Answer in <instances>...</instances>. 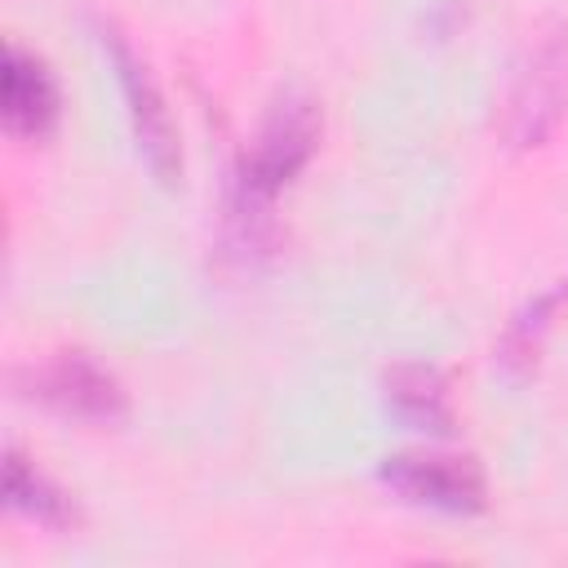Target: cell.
Instances as JSON below:
<instances>
[{"label":"cell","mask_w":568,"mask_h":568,"mask_svg":"<svg viewBox=\"0 0 568 568\" xmlns=\"http://www.w3.org/2000/svg\"><path fill=\"white\" fill-rule=\"evenodd\" d=\"M564 115H568V22L541 18L524 31V40L510 53L497 98V133L506 146L528 151L541 146Z\"/></svg>","instance_id":"cell-1"},{"label":"cell","mask_w":568,"mask_h":568,"mask_svg":"<svg viewBox=\"0 0 568 568\" xmlns=\"http://www.w3.org/2000/svg\"><path fill=\"white\" fill-rule=\"evenodd\" d=\"M320 102L311 93H280L253 138V146L240 155L235 173H231V222L244 226V235H253V222L266 217L271 200L306 169V160L320 146Z\"/></svg>","instance_id":"cell-2"},{"label":"cell","mask_w":568,"mask_h":568,"mask_svg":"<svg viewBox=\"0 0 568 568\" xmlns=\"http://www.w3.org/2000/svg\"><path fill=\"white\" fill-rule=\"evenodd\" d=\"M98 31V44L111 62V75L124 93V115H129V129H133V146L142 155V164L151 169L155 182L173 186L182 178V133L173 124V111L146 67V58L129 44V36L115 27V22H93Z\"/></svg>","instance_id":"cell-3"},{"label":"cell","mask_w":568,"mask_h":568,"mask_svg":"<svg viewBox=\"0 0 568 568\" xmlns=\"http://www.w3.org/2000/svg\"><path fill=\"white\" fill-rule=\"evenodd\" d=\"M377 479L408 506L435 515H479L488 506V479L470 453L404 448L382 457Z\"/></svg>","instance_id":"cell-4"},{"label":"cell","mask_w":568,"mask_h":568,"mask_svg":"<svg viewBox=\"0 0 568 568\" xmlns=\"http://www.w3.org/2000/svg\"><path fill=\"white\" fill-rule=\"evenodd\" d=\"M18 386L27 399L44 404L49 413L67 422H89V426H111L129 408L115 373L102 368L89 351H53L49 359L27 364L18 373Z\"/></svg>","instance_id":"cell-5"},{"label":"cell","mask_w":568,"mask_h":568,"mask_svg":"<svg viewBox=\"0 0 568 568\" xmlns=\"http://www.w3.org/2000/svg\"><path fill=\"white\" fill-rule=\"evenodd\" d=\"M4 129L13 138H44L58 124L62 93L49 62L18 40L4 44Z\"/></svg>","instance_id":"cell-6"},{"label":"cell","mask_w":568,"mask_h":568,"mask_svg":"<svg viewBox=\"0 0 568 568\" xmlns=\"http://www.w3.org/2000/svg\"><path fill=\"white\" fill-rule=\"evenodd\" d=\"M382 404L413 430H426V435H448L457 413H453V395H448V382L435 364H413V359H399L382 373Z\"/></svg>","instance_id":"cell-7"},{"label":"cell","mask_w":568,"mask_h":568,"mask_svg":"<svg viewBox=\"0 0 568 568\" xmlns=\"http://www.w3.org/2000/svg\"><path fill=\"white\" fill-rule=\"evenodd\" d=\"M4 501H9V510L27 515L31 524H44V528H71L80 519L75 497L62 484H53L22 448L4 453Z\"/></svg>","instance_id":"cell-8"},{"label":"cell","mask_w":568,"mask_h":568,"mask_svg":"<svg viewBox=\"0 0 568 568\" xmlns=\"http://www.w3.org/2000/svg\"><path fill=\"white\" fill-rule=\"evenodd\" d=\"M564 302H568V275H559L550 288H541L532 302H524V311H515V320L506 324V333H501V342L493 351V364L501 373H510V377L528 373L532 359H537V351H541V337L555 324V315H559Z\"/></svg>","instance_id":"cell-9"}]
</instances>
